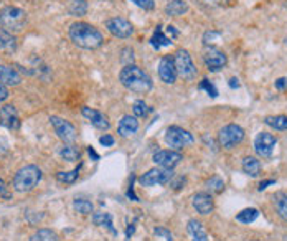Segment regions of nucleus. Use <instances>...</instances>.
I'll return each instance as SVG.
<instances>
[{
	"mask_svg": "<svg viewBox=\"0 0 287 241\" xmlns=\"http://www.w3.org/2000/svg\"><path fill=\"white\" fill-rule=\"evenodd\" d=\"M69 38L83 50H96L104 43V36L98 28L86 22H75L69 25Z\"/></svg>",
	"mask_w": 287,
	"mask_h": 241,
	"instance_id": "obj_1",
	"label": "nucleus"
},
{
	"mask_svg": "<svg viewBox=\"0 0 287 241\" xmlns=\"http://www.w3.org/2000/svg\"><path fill=\"white\" fill-rule=\"evenodd\" d=\"M119 80H121L124 88L135 92V95H146L154 86L152 78L144 71V69H140L137 65L124 66L121 69V75H119Z\"/></svg>",
	"mask_w": 287,
	"mask_h": 241,
	"instance_id": "obj_2",
	"label": "nucleus"
},
{
	"mask_svg": "<svg viewBox=\"0 0 287 241\" xmlns=\"http://www.w3.org/2000/svg\"><path fill=\"white\" fill-rule=\"evenodd\" d=\"M27 23V12L13 5H4L0 9V28L9 33H19Z\"/></svg>",
	"mask_w": 287,
	"mask_h": 241,
	"instance_id": "obj_3",
	"label": "nucleus"
},
{
	"mask_svg": "<svg viewBox=\"0 0 287 241\" xmlns=\"http://www.w3.org/2000/svg\"><path fill=\"white\" fill-rule=\"evenodd\" d=\"M42 180V170L37 165H25L17 170L13 177V189L20 193L31 192Z\"/></svg>",
	"mask_w": 287,
	"mask_h": 241,
	"instance_id": "obj_4",
	"label": "nucleus"
},
{
	"mask_svg": "<svg viewBox=\"0 0 287 241\" xmlns=\"http://www.w3.org/2000/svg\"><path fill=\"white\" fill-rule=\"evenodd\" d=\"M193 134L178 126H170L165 132V142L170 145L172 151H180L183 147H188L193 144Z\"/></svg>",
	"mask_w": 287,
	"mask_h": 241,
	"instance_id": "obj_5",
	"label": "nucleus"
},
{
	"mask_svg": "<svg viewBox=\"0 0 287 241\" xmlns=\"http://www.w3.org/2000/svg\"><path fill=\"white\" fill-rule=\"evenodd\" d=\"M173 65L177 69V76H182L183 80H195L196 78V68L191 61V57L187 50H177L173 55Z\"/></svg>",
	"mask_w": 287,
	"mask_h": 241,
	"instance_id": "obj_6",
	"label": "nucleus"
},
{
	"mask_svg": "<svg viewBox=\"0 0 287 241\" xmlns=\"http://www.w3.org/2000/svg\"><path fill=\"white\" fill-rule=\"evenodd\" d=\"M244 139V129L238 124H228L225 126L218 134V141L221 147L225 149H233L238 144H241Z\"/></svg>",
	"mask_w": 287,
	"mask_h": 241,
	"instance_id": "obj_7",
	"label": "nucleus"
},
{
	"mask_svg": "<svg viewBox=\"0 0 287 241\" xmlns=\"http://www.w3.org/2000/svg\"><path fill=\"white\" fill-rule=\"evenodd\" d=\"M173 177L172 169H162V167H155L150 169L149 172L144 174L139 182L142 187H154V185H167Z\"/></svg>",
	"mask_w": 287,
	"mask_h": 241,
	"instance_id": "obj_8",
	"label": "nucleus"
},
{
	"mask_svg": "<svg viewBox=\"0 0 287 241\" xmlns=\"http://www.w3.org/2000/svg\"><path fill=\"white\" fill-rule=\"evenodd\" d=\"M50 122H51V126L55 129V134H57L65 144H71V142L76 141L78 132H76V127L69 121L58 118V116H51Z\"/></svg>",
	"mask_w": 287,
	"mask_h": 241,
	"instance_id": "obj_9",
	"label": "nucleus"
},
{
	"mask_svg": "<svg viewBox=\"0 0 287 241\" xmlns=\"http://www.w3.org/2000/svg\"><path fill=\"white\" fill-rule=\"evenodd\" d=\"M203 63L210 71H220L221 68L226 66L228 58L225 51L214 48V46H206V50L203 51Z\"/></svg>",
	"mask_w": 287,
	"mask_h": 241,
	"instance_id": "obj_10",
	"label": "nucleus"
},
{
	"mask_svg": "<svg viewBox=\"0 0 287 241\" xmlns=\"http://www.w3.org/2000/svg\"><path fill=\"white\" fill-rule=\"evenodd\" d=\"M277 144V139L271 132H259L254 139V151L262 159H267L273 155L274 147Z\"/></svg>",
	"mask_w": 287,
	"mask_h": 241,
	"instance_id": "obj_11",
	"label": "nucleus"
},
{
	"mask_svg": "<svg viewBox=\"0 0 287 241\" xmlns=\"http://www.w3.org/2000/svg\"><path fill=\"white\" fill-rule=\"evenodd\" d=\"M106 28L107 32L117 36V38H129L134 33V27L129 20H125L122 17H114V18H109L106 22Z\"/></svg>",
	"mask_w": 287,
	"mask_h": 241,
	"instance_id": "obj_12",
	"label": "nucleus"
},
{
	"mask_svg": "<svg viewBox=\"0 0 287 241\" xmlns=\"http://www.w3.org/2000/svg\"><path fill=\"white\" fill-rule=\"evenodd\" d=\"M182 154L178 151H157L154 154V164L158 165V167H162V169H173V167H177L180 162H182Z\"/></svg>",
	"mask_w": 287,
	"mask_h": 241,
	"instance_id": "obj_13",
	"label": "nucleus"
},
{
	"mask_svg": "<svg viewBox=\"0 0 287 241\" xmlns=\"http://www.w3.org/2000/svg\"><path fill=\"white\" fill-rule=\"evenodd\" d=\"M0 124L9 131H17L20 127V118L15 106L5 104L0 107Z\"/></svg>",
	"mask_w": 287,
	"mask_h": 241,
	"instance_id": "obj_14",
	"label": "nucleus"
},
{
	"mask_svg": "<svg viewBox=\"0 0 287 241\" xmlns=\"http://www.w3.org/2000/svg\"><path fill=\"white\" fill-rule=\"evenodd\" d=\"M191 205H193V208L200 215H210L214 210V201H213L211 193H206V192L195 193V195L191 197Z\"/></svg>",
	"mask_w": 287,
	"mask_h": 241,
	"instance_id": "obj_15",
	"label": "nucleus"
},
{
	"mask_svg": "<svg viewBox=\"0 0 287 241\" xmlns=\"http://www.w3.org/2000/svg\"><path fill=\"white\" fill-rule=\"evenodd\" d=\"M81 114L93 124V126H94L96 129H99V131H107V129L111 127V122H109V119H107V116H104L101 111H96V109H91V107H87V106H83Z\"/></svg>",
	"mask_w": 287,
	"mask_h": 241,
	"instance_id": "obj_16",
	"label": "nucleus"
},
{
	"mask_svg": "<svg viewBox=\"0 0 287 241\" xmlns=\"http://www.w3.org/2000/svg\"><path fill=\"white\" fill-rule=\"evenodd\" d=\"M158 76L165 84H173L177 80V69L173 65V58L170 57H164L158 63Z\"/></svg>",
	"mask_w": 287,
	"mask_h": 241,
	"instance_id": "obj_17",
	"label": "nucleus"
},
{
	"mask_svg": "<svg viewBox=\"0 0 287 241\" xmlns=\"http://www.w3.org/2000/svg\"><path fill=\"white\" fill-rule=\"evenodd\" d=\"M137 131H139V121L135 116L125 114L117 124V132H119V136H122V137H131Z\"/></svg>",
	"mask_w": 287,
	"mask_h": 241,
	"instance_id": "obj_18",
	"label": "nucleus"
},
{
	"mask_svg": "<svg viewBox=\"0 0 287 241\" xmlns=\"http://www.w3.org/2000/svg\"><path fill=\"white\" fill-rule=\"evenodd\" d=\"M0 83L5 86H19L22 83V76L15 68L0 65Z\"/></svg>",
	"mask_w": 287,
	"mask_h": 241,
	"instance_id": "obj_19",
	"label": "nucleus"
},
{
	"mask_svg": "<svg viewBox=\"0 0 287 241\" xmlns=\"http://www.w3.org/2000/svg\"><path fill=\"white\" fill-rule=\"evenodd\" d=\"M93 223L96 225V227H101V228H106L109 230L113 235H117V230L114 228L113 225V216H111V213H106V212H98L93 215Z\"/></svg>",
	"mask_w": 287,
	"mask_h": 241,
	"instance_id": "obj_20",
	"label": "nucleus"
},
{
	"mask_svg": "<svg viewBox=\"0 0 287 241\" xmlns=\"http://www.w3.org/2000/svg\"><path fill=\"white\" fill-rule=\"evenodd\" d=\"M188 12V4L185 0H169L165 5V13L169 17H180Z\"/></svg>",
	"mask_w": 287,
	"mask_h": 241,
	"instance_id": "obj_21",
	"label": "nucleus"
},
{
	"mask_svg": "<svg viewBox=\"0 0 287 241\" xmlns=\"http://www.w3.org/2000/svg\"><path fill=\"white\" fill-rule=\"evenodd\" d=\"M241 167H243V172L253 178L261 175V162L256 157H244Z\"/></svg>",
	"mask_w": 287,
	"mask_h": 241,
	"instance_id": "obj_22",
	"label": "nucleus"
},
{
	"mask_svg": "<svg viewBox=\"0 0 287 241\" xmlns=\"http://www.w3.org/2000/svg\"><path fill=\"white\" fill-rule=\"evenodd\" d=\"M15 48H17V40H15V36L0 28V50L12 53Z\"/></svg>",
	"mask_w": 287,
	"mask_h": 241,
	"instance_id": "obj_23",
	"label": "nucleus"
},
{
	"mask_svg": "<svg viewBox=\"0 0 287 241\" xmlns=\"http://www.w3.org/2000/svg\"><path fill=\"white\" fill-rule=\"evenodd\" d=\"M274 207L277 215L281 216L284 221H287V193L277 192L274 195Z\"/></svg>",
	"mask_w": 287,
	"mask_h": 241,
	"instance_id": "obj_24",
	"label": "nucleus"
},
{
	"mask_svg": "<svg viewBox=\"0 0 287 241\" xmlns=\"http://www.w3.org/2000/svg\"><path fill=\"white\" fill-rule=\"evenodd\" d=\"M60 155H61V159L66 162H76V160H79V157H81V152H79L76 145L65 144L60 149Z\"/></svg>",
	"mask_w": 287,
	"mask_h": 241,
	"instance_id": "obj_25",
	"label": "nucleus"
},
{
	"mask_svg": "<svg viewBox=\"0 0 287 241\" xmlns=\"http://www.w3.org/2000/svg\"><path fill=\"white\" fill-rule=\"evenodd\" d=\"M30 241H60V238H58V235L53 230L40 228L30 236Z\"/></svg>",
	"mask_w": 287,
	"mask_h": 241,
	"instance_id": "obj_26",
	"label": "nucleus"
},
{
	"mask_svg": "<svg viewBox=\"0 0 287 241\" xmlns=\"http://www.w3.org/2000/svg\"><path fill=\"white\" fill-rule=\"evenodd\" d=\"M68 12L71 17H84L87 13V4L84 0H71L68 5Z\"/></svg>",
	"mask_w": 287,
	"mask_h": 241,
	"instance_id": "obj_27",
	"label": "nucleus"
},
{
	"mask_svg": "<svg viewBox=\"0 0 287 241\" xmlns=\"http://www.w3.org/2000/svg\"><path fill=\"white\" fill-rule=\"evenodd\" d=\"M264 122L267 124L269 127H273L276 131H287V116H267L264 119Z\"/></svg>",
	"mask_w": 287,
	"mask_h": 241,
	"instance_id": "obj_28",
	"label": "nucleus"
},
{
	"mask_svg": "<svg viewBox=\"0 0 287 241\" xmlns=\"http://www.w3.org/2000/svg\"><path fill=\"white\" fill-rule=\"evenodd\" d=\"M170 43H172L170 38L162 32L160 27H157L155 33H154V36H152V40H150V45H152L155 50H160L162 46H169Z\"/></svg>",
	"mask_w": 287,
	"mask_h": 241,
	"instance_id": "obj_29",
	"label": "nucleus"
},
{
	"mask_svg": "<svg viewBox=\"0 0 287 241\" xmlns=\"http://www.w3.org/2000/svg\"><path fill=\"white\" fill-rule=\"evenodd\" d=\"M259 216V210L258 208H244L241 210L238 215H236V220L239 223H244V225H249L253 223Z\"/></svg>",
	"mask_w": 287,
	"mask_h": 241,
	"instance_id": "obj_30",
	"label": "nucleus"
},
{
	"mask_svg": "<svg viewBox=\"0 0 287 241\" xmlns=\"http://www.w3.org/2000/svg\"><path fill=\"white\" fill-rule=\"evenodd\" d=\"M73 208L81 215H91L93 213V203L89 200H84V198H76L73 201Z\"/></svg>",
	"mask_w": 287,
	"mask_h": 241,
	"instance_id": "obj_31",
	"label": "nucleus"
},
{
	"mask_svg": "<svg viewBox=\"0 0 287 241\" xmlns=\"http://www.w3.org/2000/svg\"><path fill=\"white\" fill-rule=\"evenodd\" d=\"M206 190H208L210 193H221L223 190H225V182H223V178L220 177H211L206 180Z\"/></svg>",
	"mask_w": 287,
	"mask_h": 241,
	"instance_id": "obj_32",
	"label": "nucleus"
},
{
	"mask_svg": "<svg viewBox=\"0 0 287 241\" xmlns=\"http://www.w3.org/2000/svg\"><path fill=\"white\" fill-rule=\"evenodd\" d=\"M78 175H79V170L75 169V170H71V172H58L57 178H58V182H61V183H75Z\"/></svg>",
	"mask_w": 287,
	"mask_h": 241,
	"instance_id": "obj_33",
	"label": "nucleus"
},
{
	"mask_svg": "<svg viewBox=\"0 0 287 241\" xmlns=\"http://www.w3.org/2000/svg\"><path fill=\"white\" fill-rule=\"evenodd\" d=\"M187 228H188V233L191 236H198V235H203V233H206L203 223L198 221V220H190L188 225H187Z\"/></svg>",
	"mask_w": 287,
	"mask_h": 241,
	"instance_id": "obj_34",
	"label": "nucleus"
},
{
	"mask_svg": "<svg viewBox=\"0 0 287 241\" xmlns=\"http://www.w3.org/2000/svg\"><path fill=\"white\" fill-rule=\"evenodd\" d=\"M149 111L150 109L147 107V104L144 103V101H135L134 106H132V113H134L135 118H146Z\"/></svg>",
	"mask_w": 287,
	"mask_h": 241,
	"instance_id": "obj_35",
	"label": "nucleus"
},
{
	"mask_svg": "<svg viewBox=\"0 0 287 241\" xmlns=\"http://www.w3.org/2000/svg\"><path fill=\"white\" fill-rule=\"evenodd\" d=\"M200 89H205L211 98H217V96H218L217 88H214V86H213V83H211L210 80H206V78H205V80H202V83H200Z\"/></svg>",
	"mask_w": 287,
	"mask_h": 241,
	"instance_id": "obj_36",
	"label": "nucleus"
},
{
	"mask_svg": "<svg viewBox=\"0 0 287 241\" xmlns=\"http://www.w3.org/2000/svg\"><path fill=\"white\" fill-rule=\"evenodd\" d=\"M221 38V35L218 33V32H206L205 35H203V43L206 45V46H211L213 43H217L218 40Z\"/></svg>",
	"mask_w": 287,
	"mask_h": 241,
	"instance_id": "obj_37",
	"label": "nucleus"
},
{
	"mask_svg": "<svg viewBox=\"0 0 287 241\" xmlns=\"http://www.w3.org/2000/svg\"><path fill=\"white\" fill-rule=\"evenodd\" d=\"M121 61L124 63V66H127V65H134V50H132V48H124V50H122Z\"/></svg>",
	"mask_w": 287,
	"mask_h": 241,
	"instance_id": "obj_38",
	"label": "nucleus"
},
{
	"mask_svg": "<svg viewBox=\"0 0 287 241\" xmlns=\"http://www.w3.org/2000/svg\"><path fill=\"white\" fill-rule=\"evenodd\" d=\"M131 2H134L135 5L140 7V9H144V10H152L155 7L154 0H131Z\"/></svg>",
	"mask_w": 287,
	"mask_h": 241,
	"instance_id": "obj_39",
	"label": "nucleus"
},
{
	"mask_svg": "<svg viewBox=\"0 0 287 241\" xmlns=\"http://www.w3.org/2000/svg\"><path fill=\"white\" fill-rule=\"evenodd\" d=\"M99 142H101L102 145H104V147H113L116 141H114V137H113V136L104 134V136H102V137L99 139Z\"/></svg>",
	"mask_w": 287,
	"mask_h": 241,
	"instance_id": "obj_40",
	"label": "nucleus"
},
{
	"mask_svg": "<svg viewBox=\"0 0 287 241\" xmlns=\"http://www.w3.org/2000/svg\"><path fill=\"white\" fill-rule=\"evenodd\" d=\"M155 235H158V236H167V241H173L172 233L167 231L165 228H155Z\"/></svg>",
	"mask_w": 287,
	"mask_h": 241,
	"instance_id": "obj_41",
	"label": "nucleus"
},
{
	"mask_svg": "<svg viewBox=\"0 0 287 241\" xmlns=\"http://www.w3.org/2000/svg\"><path fill=\"white\" fill-rule=\"evenodd\" d=\"M7 98H9V89H7L5 84L0 83V103H4Z\"/></svg>",
	"mask_w": 287,
	"mask_h": 241,
	"instance_id": "obj_42",
	"label": "nucleus"
},
{
	"mask_svg": "<svg viewBox=\"0 0 287 241\" xmlns=\"http://www.w3.org/2000/svg\"><path fill=\"white\" fill-rule=\"evenodd\" d=\"M274 86H276V89H285L287 88V80H285V78H279V80L274 83Z\"/></svg>",
	"mask_w": 287,
	"mask_h": 241,
	"instance_id": "obj_43",
	"label": "nucleus"
},
{
	"mask_svg": "<svg viewBox=\"0 0 287 241\" xmlns=\"http://www.w3.org/2000/svg\"><path fill=\"white\" fill-rule=\"evenodd\" d=\"M198 2H202L205 5H223V4H226L228 0H198Z\"/></svg>",
	"mask_w": 287,
	"mask_h": 241,
	"instance_id": "obj_44",
	"label": "nucleus"
},
{
	"mask_svg": "<svg viewBox=\"0 0 287 241\" xmlns=\"http://www.w3.org/2000/svg\"><path fill=\"white\" fill-rule=\"evenodd\" d=\"M167 35H169L170 40H173V38H177V36H178V32H177V30H175V27L169 25V27H167Z\"/></svg>",
	"mask_w": 287,
	"mask_h": 241,
	"instance_id": "obj_45",
	"label": "nucleus"
},
{
	"mask_svg": "<svg viewBox=\"0 0 287 241\" xmlns=\"http://www.w3.org/2000/svg\"><path fill=\"white\" fill-rule=\"evenodd\" d=\"M274 183H276V180H273V178H271V180H264V182H261V183L258 185V190L262 192V190L267 189V185H274Z\"/></svg>",
	"mask_w": 287,
	"mask_h": 241,
	"instance_id": "obj_46",
	"label": "nucleus"
},
{
	"mask_svg": "<svg viewBox=\"0 0 287 241\" xmlns=\"http://www.w3.org/2000/svg\"><path fill=\"white\" fill-rule=\"evenodd\" d=\"M0 195H4V197H9L7 195V187H5V182L0 178Z\"/></svg>",
	"mask_w": 287,
	"mask_h": 241,
	"instance_id": "obj_47",
	"label": "nucleus"
},
{
	"mask_svg": "<svg viewBox=\"0 0 287 241\" xmlns=\"http://www.w3.org/2000/svg\"><path fill=\"white\" fill-rule=\"evenodd\" d=\"M191 241H210V239H208V235H206V233H203V235L193 236V239H191Z\"/></svg>",
	"mask_w": 287,
	"mask_h": 241,
	"instance_id": "obj_48",
	"label": "nucleus"
},
{
	"mask_svg": "<svg viewBox=\"0 0 287 241\" xmlns=\"http://www.w3.org/2000/svg\"><path fill=\"white\" fill-rule=\"evenodd\" d=\"M229 86L231 88H239V80H238V78H231V80H229Z\"/></svg>",
	"mask_w": 287,
	"mask_h": 241,
	"instance_id": "obj_49",
	"label": "nucleus"
},
{
	"mask_svg": "<svg viewBox=\"0 0 287 241\" xmlns=\"http://www.w3.org/2000/svg\"><path fill=\"white\" fill-rule=\"evenodd\" d=\"M134 230H135V225H134V223H132V225H129V228H127V231H125V236L129 238V236L132 235V233H134Z\"/></svg>",
	"mask_w": 287,
	"mask_h": 241,
	"instance_id": "obj_50",
	"label": "nucleus"
},
{
	"mask_svg": "<svg viewBox=\"0 0 287 241\" xmlns=\"http://www.w3.org/2000/svg\"><path fill=\"white\" fill-rule=\"evenodd\" d=\"M87 151H89V154H91L93 157H94V160H98V159H99V155L94 152V149H91V147H89V149H87Z\"/></svg>",
	"mask_w": 287,
	"mask_h": 241,
	"instance_id": "obj_51",
	"label": "nucleus"
}]
</instances>
